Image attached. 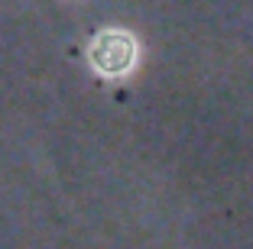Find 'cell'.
Segmentation results:
<instances>
[{
    "label": "cell",
    "instance_id": "1",
    "mask_svg": "<svg viewBox=\"0 0 253 249\" xmlns=\"http://www.w3.org/2000/svg\"><path fill=\"white\" fill-rule=\"evenodd\" d=\"M136 59V45L126 33H101L91 45V62H94L97 71L104 74H124L133 68Z\"/></svg>",
    "mask_w": 253,
    "mask_h": 249
}]
</instances>
